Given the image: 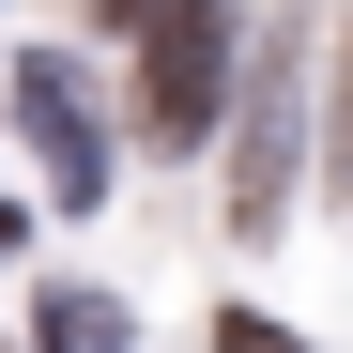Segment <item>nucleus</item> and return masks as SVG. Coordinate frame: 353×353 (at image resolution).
<instances>
[{"instance_id":"1","label":"nucleus","mask_w":353,"mask_h":353,"mask_svg":"<svg viewBox=\"0 0 353 353\" xmlns=\"http://www.w3.org/2000/svg\"><path fill=\"white\" fill-rule=\"evenodd\" d=\"M123 31H139V123L200 139L215 123V0H123Z\"/></svg>"},{"instance_id":"2","label":"nucleus","mask_w":353,"mask_h":353,"mask_svg":"<svg viewBox=\"0 0 353 353\" xmlns=\"http://www.w3.org/2000/svg\"><path fill=\"white\" fill-rule=\"evenodd\" d=\"M16 108H31V139H46V185H62V200H92L108 169H92V123H77V92H62V62H31V77H16Z\"/></svg>"}]
</instances>
